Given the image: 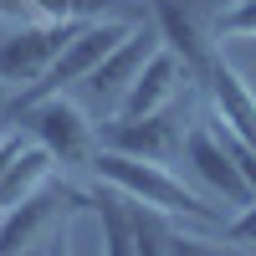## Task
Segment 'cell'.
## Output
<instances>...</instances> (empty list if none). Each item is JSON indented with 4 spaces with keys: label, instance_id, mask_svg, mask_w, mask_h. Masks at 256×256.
<instances>
[{
    "label": "cell",
    "instance_id": "obj_11",
    "mask_svg": "<svg viewBox=\"0 0 256 256\" xmlns=\"http://www.w3.org/2000/svg\"><path fill=\"white\" fill-rule=\"evenodd\" d=\"M154 26H159L164 52H174L190 77H205V67L216 56H210V46H205V31H200L195 10H190L184 0H154Z\"/></svg>",
    "mask_w": 256,
    "mask_h": 256
},
{
    "label": "cell",
    "instance_id": "obj_5",
    "mask_svg": "<svg viewBox=\"0 0 256 256\" xmlns=\"http://www.w3.org/2000/svg\"><path fill=\"white\" fill-rule=\"evenodd\" d=\"M98 148H113V154H128V159H148V164H169L184 148V128H180L174 108L148 113V118H113V123H102Z\"/></svg>",
    "mask_w": 256,
    "mask_h": 256
},
{
    "label": "cell",
    "instance_id": "obj_16",
    "mask_svg": "<svg viewBox=\"0 0 256 256\" xmlns=\"http://www.w3.org/2000/svg\"><path fill=\"white\" fill-rule=\"evenodd\" d=\"M226 241H230V246H256V200L226 226Z\"/></svg>",
    "mask_w": 256,
    "mask_h": 256
},
{
    "label": "cell",
    "instance_id": "obj_8",
    "mask_svg": "<svg viewBox=\"0 0 256 256\" xmlns=\"http://www.w3.org/2000/svg\"><path fill=\"white\" fill-rule=\"evenodd\" d=\"M159 46H164V41H159V26H154V20H144V26L128 36V41H123L108 62H102L88 82H82V88H88V98L98 102L102 113H118V102L128 98V88L138 82V72L148 67V56H154Z\"/></svg>",
    "mask_w": 256,
    "mask_h": 256
},
{
    "label": "cell",
    "instance_id": "obj_14",
    "mask_svg": "<svg viewBox=\"0 0 256 256\" xmlns=\"http://www.w3.org/2000/svg\"><path fill=\"white\" fill-rule=\"evenodd\" d=\"M220 41H256V0H236L220 20H216Z\"/></svg>",
    "mask_w": 256,
    "mask_h": 256
},
{
    "label": "cell",
    "instance_id": "obj_19",
    "mask_svg": "<svg viewBox=\"0 0 256 256\" xmlns=\"http://www.w3.org/2000/svg\"><path fill=\"white\" fill-rule=\"evenodd\" d=\"M20 148H26V144H20L16 134H0V180H6V169H10V159L20 154Z\"/></svg>",
    "mask_w": 256,
    "mask_h": 256
},
{
    "label": "cell",
    "instance_id": "obj_1",
    "mask_svg": "<svg viewBox=\"0 0 256 256\" xmlns=\"http://www.w3.org/2000/svg\"><path fill=\"white\" fill-rule=\"evenodd\" d=\"M98 180L123 195L128 205L148 210V216H169V220H195V226H216V210H210L184 180L169 174V164H148V159H128V154H113V148H98Z\"/></svg>",
    "mask_w": 256,
    "mask_h": 256
},
{
    "label": "cell",
    "instance_id": "obj_20",
    "mask_svg": "<svg viewBox=\"0 0 256 256\" xmlns=\"http://www.w3.org/2000/svg\"><path fill=\"white\" fill-rule=\"evenodd\" d=\"M46 256H72V246H67V226H62V236L46 246Z\"/></svg>",
    "mask_w": 256,
    "mask_h": 256
},
{
    "label": "cell",
    "instance_id": "obj_2",
    "mask_svg": "<svg viewBox=\"0 0 256 256\" xmlns=\"http://www.w3.org/2000/svg\"><path fill=\"white\" fill-rule=\"evenodd\" d=\"M148 20H154V16H148ZM138 26H144V20H82V31L72 36V46L56 56V67L41 77L36 88H26V92H20V102H16V108H36V102L56 98L62 88H72V82H88V77L102 67V62H108V56L123 46V41L138 31Z\"/></svg>",
    "mask_w": 256,
    "mask_h": 256
},
{
    "label": "cell",
    "instance_id": "obj_9",
    "mask_svg": "<svg viewBox=\"0 0 256 256\" xmlns=\"http://www.w3.org/2000/svg\"><path fill=\"white\" fill-rule=\"evenodd\" d=\"M184 82H190L184 62H180L174 52H164V46H159L154 56H148V67L138 72V82L128 88V98L118 102V113H113V118H148V113L174 108L180 92H184Z\"/></svg>",
    "mask_w": 256,
    "mask_h": 256
},
{
    "label": "cell",
    "instance_id": "obj_17",
    "mask_svg": "<svg viewBox=\"0 0 256 256\" xmlns=\"http://www.w3.org/2000/svg\"><path fill=\"white\" fill-rule=\"evenodd\" d=\"M0 20H16V26L41 20V16H36V0H0Z\"/></svg>",
    "mask_w": 256,
    "mask_h": 256
},
{
    "label": "cell",
    "instance_id": "obj_12",
    "mask_svg": "<svg viewBox=\"0 0 256 256\" xmlns=\"http://www.w3.org/2000/svg\"><path fill=\"white\" fill-rule=\"evenodd\" d=\"M52 174H56V159H52L41 144H26V148L10 159L6 180H0V210H16L20 200H31L36 190H46Z\"/></svg>",
    "mask_w": 256,
    "mask_h": 256
},
{
    "label": "cell",
    "instance_id": "obj_6",
    "mask_svg": "<svg viewBox=\"0 0 256 256\" xmlns=\"http://www.w3.org/2000/svg\"><path fill=\"white\" fill-rule=\"evenodd\" d=\"M180 159L190 164V174H195L210 195H220V200H230V205H251V200H256V190L246 184V174L236 169V159L226 154V144H220V134H216L210 123H195V128L184 134Z\"/></svg>",
    "mask_w": 256,
    "mask_h": 256
},
{
    "label": "cell",
    "instance_id": "obj_10",
    "mask_svg": "<svg viewBox=\"0 0 256 256\" xmlns=\"http://www.w3.org/2000/svg\"><path fill=\"white\" fill-rule=\"evenodd\" d=\"M205 92H210V102H216V123H226L236 138H246L251 148H256V92L241 82V72L236 67H226V62L216 56L205 67Z\"/></svg>",
    "mask_w": 256,
    "mask_h": 256
},
{
    "label": "cell",
    "instance_id": "obj_4",
    "mask_svg": "<svg viewBox=\"0 0 256 256\" xmlns=\"http://www.w3.org/2000/svg\"><path fill=\"white\" fill-rule=\"evenodd\" d=\"M26 123H31L36 144L46 148L62 169L98 159V128L88 123V113H82L77 102H67L62 92L46 98V102H36V108H26Z\"/></svg>",
    "mask_w": 256,
    "mask_h": 256
},
{
    "label": "cell",
    "instance_id": "obj_18",
    "mask_svg": "<svg viewBox=\"0 0 256 256\" xmlns=\"http://www.w3.org/2000/svg\"><path fill=\"white\" fill-rule=\"evenodd\" d=\"M169 246H174V256H226L220 246H210V241H195V236H169Z\"/></svg>",
    "mask_w": 256,
    "mask_h": 256
},
{
    "label": "cell",
    "instance_id": "obj_13",
    "mask_svg": "<svg viewBox=\"0 0 256 256\" xmlns=\"http://www.w3.org/2000/svg\"><path fill=\"white\" fill-rule=\"evenodd\" d=\"M102 210V256H138V241H134V216L118 205H98Z\"/></svg>",
    "mask_w": 256,
    "mask_h": 256
},
{
    "label": "cell",
    "instance_id": "obj_15",
    "mask_svg": "<svg viewBox=\"0 0 256 256\" xmlns=\"http://www.w3.org/2000/svg\"><path fill=\"white\" fill-rule=\"evenodd\" d=\"M134 241H138V256H174L169 230H159L154 220H148V210H144V216H134Z\"/></svg>",
    "mask_w": 256,
    "mask_h": 256
},
{
    "label": "cell",
    "instance_id": "obj_7",
    "mask_svg": "<svg viewBox=\"0 0 256 256\" xmlns=\"http://www.w3.org/2000/svg\"><path fill=\"white\" fill-rule=\"evenodd\" d=\"M77 205H88L77 190H62V184L36 190L31 200H20L16 210H6V220H0V256H20V251H31L56 220H67Z\"/></svg>",
    "mask_w": 256,
    "mask_h": 256
},
{
    "label": "cell",
    "instance_id": "obj_21",
    "mask_svg": "<svg viewBox=\"0 0 256 256\" xmlns=\"http://www.w3.org/2000/svg\"><path fill=\"white\" fill-rule=\"evenodd\" d=\"M0 220H6V210H0Z\"/></svg>",
    "mask_w": 256,
    "mask_h": 256
},
{
    "label": "cell",
    "instance_id": "obj_3",
    "mask_svg": "<svg viewBox=\"0 0 256 256\" xmlns=\"http://www.w3.org/2000/svg\"><path fill=\"white\" fill-rule=\"evenodd\" d=\"M77 31L82 20H26V26H16V36L0 41V82H16L20 92L36 88L56 67V56L72 46Z\"/></svg>",
    "mask_w": 256,
    "mask_h": 256
}]
</instances>
